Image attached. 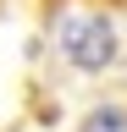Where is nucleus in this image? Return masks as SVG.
I'll return each instance as SVG.
<instances>
[{
    "label": "nucleus",
    "instance_id": "f257e3e1",
    "mask_svg": "<svg viewBox=\"0 0 127 132\" xmlns=\"http://www.w3.org/2000/svg\"><path fill=\"white\" fill-rule=\"evenodd\" d=\"M50 50L55 66L83 82H105L127 72V11H105V6H50Z\"/></svg>",
    "mask_w": 127,
    "mask_h": 132
},
{
    "label": "nucleus",
    "instance_id": "f03ea898",
    "mask_svg": "<svg viewBox=\"0 0 127 132\" xmlns=\"http://www.w3.org/2000/svg\"><path fill=\"white\" fill-rule=\"evenodd\" d=\"M77 132H127V88L100 94L83 116H77Z\"/></svg>",
    "mask_w": 127,
    "mask_h": 132
},
{
    "label": "nucleus",
    "instance_id": "7ed1b4c3",
    "mask_svg": "<svg viewBox=\"0 0 127 132\" xmlns=\"http://www.w3.org/2000/svg\"><path fill=\"white\" fill-rule=\"evenodd\" d=\"M50 6H66V0H50ZM77 6H105V11H127V0H77Z\"/></svg>",
    "mask_w": 127,
    "mask_h": 132
}]
</instances>
